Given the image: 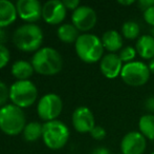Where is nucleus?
Masks as SVG:
<instances>
[{"label":"nucleus","mask_w":154,"mask_h":154,"mask_svg":"<svg viewBox=\"0 0 154 154\" xmlns=\"http://www.w3.org/2000/svg\"><path fill=\"white\" fill-rule=\"evenodd\" d=\"M32 64L35 72L44 76L56 75L62 70V56L56 49L51 47L41 48L34 54Z\"/></svg>","instance_id":"obj_1"},{"label":"nucleus","mask_w":154,"mask_h":154,"mask_svg":"<svg viewBox=\"0 0 154 154\" xmlns=\"http://www.w3.org/2000/svg\"><path fill=\"white\" fill-rule=\"evenodd\" d=\"M13 42L18 50L25 53H36L43 43V32L39 25L26 23L20 25L13 34Z\"/></svg>","instance_id":"obj_2"},{"label":"nucleus","mask_w":154,"mask_h":154,"mask_svg":"<svg viewBox=\"0 0 154 154\" xmlns=\"http://www.w3.org/2000/svg\"><path fill=\"white\" fill-rule=\"evenodd\" d=\"M75 53L82 61L94 64L101 61L104 54L102 40L93 34H82L75 43Z\"/></svg>","instance_id":"obj_3"},{"label":"nucleus","mask_w":154,"mask_h":154,"mask_svg":"<svg viewBox=\"0 0 154 154\" xmlns=\"http://www.w3.org/2000/svg\"><path fill=\"white\" fill-rule=\"evenodd\" d=\"M25 123V114L21 108L13 103L0 108V130L6 135L20 134L26 126Z\"/></svg>","instance_id":"obj_4"},{"label":"nucleus","mask_w":154,"mask_h":154,"mask_svg":"<svg viewBox=\"0 0 154 154\" xmlns=\"http://www.w3.org/2000/svg\"><path fill=\"white\" fill-rule=\"evenodd\" d=\"M70 132L64 123L58 120H51L43 125L42 139L44 145L51 150H59L67 144Z\"/></svg>","instance_id":"obj_5"},{"label":"nucleus","mask_w":154,"mask_h":154,"mask_svg":"<svg viewBox=\"0 0 154 154\" xmlns=\"http://www.w3.org/2000/svg\"><path fill=\"white\" fill-rule=\"evenodd\" d=\"M38 90L31 80H17L10 87V99L13 105L24 109L34 105Z\"/></svg>","instance_id":"obj_6"},{"label":"nucleus","mask_w":154,"mask_h":154,"mask_svg":"<svg viewBox=\"0 0 154 154\" xmlns=\"http://www.w3.org/2000/svg\"><path fill=\"white\" fill-rule=\"evenodd\" d=\"M150 70L146 64L142 61H132L123 66L121 78L130 87H142L147 84L150 78Z\"/></svg>","instance_id":"obj_7"},{"label":"nucleus","mask_w":154,"mask_h":154,"mask_svg":"<svg viewBox=\"0 0 154 154\" xmlns=\"http://www.w3.org/2000/svg\"><path fill=\"white\" fill-rule=\"evenodd\" d=\"M63 109V101L59 95L55 93H48L43 95L38 101L37 112L38 115L45 123L56 120L61 114Z\"/></svg>","instance_id":"obj_8"},{"label":"nucleus","mask_w":154,"mask_h":154,"mask_svg":"<svg viewBox=\"0 0 154 154\" xmlns=\"http://www.w3.org/2000/svg\"><path fill=\"white\" fill-rule=\"evenodd\" d=\"M71 21L79 31H90L97 23V13L91 6L80 5L77 10L72 12Z\"/></svg>","instance_id":"obj_9"},{"label":"nucleus","mask_w":154,"mask_h":154,"mask_svg":"<svg viewBox=\"0 0 154 154\" xmlns=\"http://www.w3.org/2000/svg\"><path fill=\"white\" fill-rule=\"evenodd\" d=\"M42 4L38 0H18L17 14L27 23H34L42 18Z\"/></svg>","instance_id":"obj_10"},{"label":"nucleus","mask_w":154,"mask_h":154,"mask_svg":"<svg viewBox=\"0 0 154 154\" xmlns=\"http://www.w3.org/2000/svg\"><path fill=\"white\" fill-rule=\"evenodd\" d=\"M71 120L75 130L79 133H90L95 127L94 115L89 108L84 106L78 107L73 111Z\"/></svg>","instance_id":"obj_11"},{"label":"nucleus","mask_w":154,"mask_h":154,"mask_svg":"<svg viewBox=\"0 0 154 154\" xmlns=\"http://www.w3.org/2000/svg\"><path fill=\"white\" fill-rule=\"evenodd\" d=\"M66 11L63 1L49 0L42 6V18L48 25H60L66 17Z\"/></svg>","instance_id":"obj_12"},{"label":"nucleus","mask_w":154,"mask_h":154,"mask_svg":"<svg viewBox=\"0 0 154 154\" xmlns=\"http://www.w3.org/2000/svg\"><path fill=\"white\" fill-rule=\"evenodd\" d=\"M146 148V137L140 132H129L126 135H124L122 142H121L122 154H143Z\"/></svg>","instance_id":"obj_13"},{"label":"nucleus","mask_w":154,"mask_h":154,"mask_svg":"<svg viewBox=\"0 0 154 154\" xmlns=\"http://www.w3.org/2000/svg\"><path fill=\"white\" fill-rule=\"evenodd\" d=\"M123 66L120 56L116 53H109L103 56L100 61V70L102 74L109 79H114L118 76H121Z\"/></svg>","instance_id":"obj_14"},{"label":"nucleus","mask_w":154,"mask_h":154,"mask_svg":"<svg viewBox=\"0 0 154 154\" xmlns=\"http://www.w3.org/2000/svg\"><path fill=\"white\" fill-rule=\"evenodd\" d=\"M17 16L16 4L10 0H0V29H4L15 22Z\"/></svg>","instance_id":"obj_15"},{"label":"nucleus","mask_w":154,"mask_h":154,"mask_svg":"<svg viewBox=\"0 0 154 154\" xmlns=\"http://www.w3.org/2000/svg\"><path fill=\"white\" fill-rule=\"evenodd\" d=\"M103 47L105 50L109 51L110 53H116L123 47L122 35L116 30H109L103 34L101 38Z\"/></svg>","instance_id":"obj_16"},{"label":"nucleus","mask_w":154,"mask_h":154,"mask_svg":"<svg viewBox=\"0 0 154 154\" xmlns=\"http://www.w3.org/2000/svg\"><path fill=\"white\" fill-rule=\"evenodd\" d=\"M137 54L144 59L154 58V37L151 35H143L137 39L135 48Z\"/></svg>","instance_id":"obj_17"},{"label":"nucleus","mask_w":154,"mask_h":154,"mask_svg":"<svg viewBox=\"0 0 154 154\" xmlns=\"http://www.w3.org/2000/svg\"><path fill=\"white\" fill-rule=\"evenodd\" d=\"M34 72L32 62L26 60H17L13 64L11 69V73L17 80H29Z\"/></svg>","instance_id":"obj_18"},{"label":"nucleus","mask_w":154,"mask_h":154,"mask_svg":"<svg viewBox=\"0 0 154 154\" xmlns=\"http://www.w3.org/2000/svg\"><path fill=\"white\" fill-rule=\"evenodd\" d=\"M58 38L64 43H75L79 38V30L72 23H63L58 28Z\"/></svg>","instance_id":"obj_19"},{"label":"nucleus","mask_w":154,"mask_h":154,"mask_svg":"<svg viewBox=\"0 0 154 154\" xmlns=\"http://www.w3.org/2000/svg\"><path fill=\"white\" fill-rule=\"evenodd\" d=\"M140 132L146 138L154 140V115L153 114H145L138 120Z\"/></svg>","instance_id":"obj_20"},{"label":"nucleus","mask_w":154,"mask_h":154,"mask_svg":"<svg viewBox=\"0 0 154 154\" xmlns=\"http://www.w3.org/2000/svg\"><path fill=\"white\" fill-rule=\"evenodd\" d=\"M23 137L26 142L32 143L38 140L40 137H42L43 134V125L37 121L26 123L24 130H23Z\"/></svg>","instance_id":"obj_21"},{"label":"nucleus","mask_w":154,"mask_h":154,"mask_svg":"<svg viewBox=\"0 0 154 154\" xmlns=\"http://www.w3.org/2000/svg\"><path fill=\"white\" fill-rule=\"evenodd\" d=\"M140 25L135 21H132V20L126 21L122 27L123 36L127 39H130V40L136 39L140 36Z\"/></svg>","instance_id":"obj_22"},{"label":"nucleus","mask_w":154,"mask_h":154,"mask_svg":"<svg viewBox=\"0 0 154 154\" xmlns=\"http://www.w3.org/2000/svg\"><path fill=\"white\" fill-rule=\"evenodd\" d=\"M136 53H137V52H136V50L134 49V48L126 47L121 50L119 56H120L121 60H122L123 62L129 64V62L134 61V58H135V56H136Z\"/></svg>","instance_id":"obj_23"},{"label":"nucleus","mask_w":154,"mask_h":154,"mask_svg":"<svg viewBox=\"0 0 154 154\" xmlns=\"http://www.w3.org/2000/svg\"><path fill=\"white\" fill-rule=\"evenodd\" d=\"M10 99V88H8L3 81H0V108L6 105V101Z\"/></svg>","instance_id":"obj_24"},{"label":"nucleus","mask_w":154,"mask_h":154,"mask_svg":"<svg viewBox=\"0 0 154 154\" xmlns=\"http://www.w3.org/2000/svg\"><path fill=\"white\" fill-rule=\"evenodd\" d=\"M11 59V54L5 45L0 44V70L3 69L8 64Z\"/></svg>","instance_id":"obj_25"},{"label":"nucleus","mask_w":154,"mask_h":154,"mask_svg":"<svg viewBox=\"0 0 154 154\" xmlns=\"http://www.w3.org/2000/svg\"><path fill=\"white\" fill-rule=\"evenodd\" d=\"M90 135H91V137L93 139L102 140V139H104L106 136V130L104 129L103 127H101V126L95 125V127L93 128L91 130V132H90Z\"/></svg>","instance_id":"obj_26"},{"label":"nucleus","mask_w":154,"mask_h":154,"mask_svg":"<svg viewBox=\"0 0 154 154\" xmlns=\"http://www.w3.org/2000/svg\"><path fill=\"white\" fill-rule=\"evenodd\" d=\"M144 19L148 25H152L154 28V5L151 6V8H147V10L144 11Z\"/></svg>","instance_id":"obj_27"},{"label":"nucleus","mask_w":154,"mask_h":154,"mask_svg":"<svg viewBox=\"0 0 154 154\" xmlns=\"http://www.w3.org/2000/svg\"><path fill=\"white\" fill-rule=\"evenodd\" d=\"M63 3H64L66 10L75 11L80 6V1H79V0H64V1H63Z\"/></svg>","instance_id":"obj_28"},{"label":"nucleus","mask_w":154,"mask_h":154,"mask_svg":"<svg viewBox=\"0 0 154 154\" xmlns=\"http://www.w3.org/2000/svg\"><path fill=\"white\" fill-rule=\"evenodd\" d=\"M145 107H146V109L148 110V111L154 112V96H151L146 99V101H145Z\"/></svg>","instance_id":"obj_29"},{"label":"nucleus","mask_w":154,"mask_h":154,"mask_svg":"<svg viewBox=\"0 0 154 154\" xmlns=\"http://www.w3.org/2000/svg\"><path fill=\"white\" fill-rule=\"evenodd\" d=\"M138 3H140V5L142 6L145 11V10H147V8L154 5V0H140Z\"/></svg>","instance_id":"obj_30"},{"label":"nucleus","mask_w":154,"mask_h":154,"mask_svg":"<svg viewBox=\"0 0 154 154\" xmlns=\"http://www.w3.org/2000/svg\"><path fill=\"white\" fill-rule=\"evenodd\" d=\"M91 154H110V151L105 147H97L92 151Z\"/></svg>","instance_id":"obj_31"},{"label":"nucleus","mask_w":154,"mask_h":154,"mask_svg":"<svg viewBox=\"0 0 154 154\" xmlns=\"http://www.w3.org/2000/svg\"><path fill=\"white\" fill-rule=\"evenodd\" d=\"M6 40H8V33L4 31V29H0V44L4 45Z\"/></svg>","instance_id":"obj_32"},{"label":"nucleus","mask_w":154,"mask_h":154,"mask_svg":"<svg viewBox=\"0 0 154 154\" xmlns=\"http://www.w3.org/2000/svg\"><path fill=\"white\" fill-rule=\"evenodd\" d=\"M134 2H135L134 0H128V1H127V0H119L118 3L122 4V5H128V6H129V5H131V4H133Z\"/></svg>","instance_id":"obj_33"},{"label":"nucleus","mask_w":154,"mask_h":154,"mask_svg":"<svg viewBox=\"0 0 154 154\" xmlns=\"http://www.w3.org/2000/svg\"><path fill=\"white\" fill-rule=\"evenodd\" d=\"M148 67H149V70H150V72L154 74V58L150 60V62H149V66Z\"/></svg>","instance_id":"obj_34"},{"label":"nucleus","mask_w":154,"mask_h":154,"mask_svg":"<svg viewBox=\"0 0 154 154\" xmlns=\"http://www.w3.org/2000/svg\"><path fill=\"white\" fill-rule=\"evenodd\" d=\"M151 36H153V37H154V28L151 30Z\"/></svg>","instance_id":"obj_35"},{"label":"nucleus","mask_w":154,"mask_h":154,"mask_svg":"<svg viewBox=\"0 0 154 154\" xmlns=\"http://www.w3.org/2000/svg\"><path fill=\"white\" fill-rule=\"evenodd\" d=\"M151 154H154V152H152V153H151Z\"/></svg>","instance_id":"obj_36"}]
</instances>
